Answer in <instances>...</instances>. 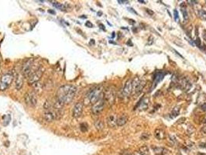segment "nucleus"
I'll return each mask as SVG.
<instances>
[{
    "label": "nucleus",
    "instance_id": "30",
    "mask_svg": "<svg viewBox=\"0 0 206 155\" xmlns=\"http://www.w3.org/2000/svg\"><path fill=\"white\" fill-rule=\"evenodd\" d=\"M195 45H197V46H200V45H201L200 39H199V38L197 39L196 41H195Z\"/></svg>",
    "mask_w": 206,
    "mask_h": 155
},
{
    "label": "nucleus",
    "instance_id": "12",
    "mask_svg": "<svg viewBox=\"0 0 206 155\" xmlns=\"http://www.w3.org/2000/svg\"><path fill=\"white\" fill-rule=\"evenodd\" d=\"M132 92V80L129 79L126 82L124 88L123 89V95L124 96H129Z\"/></svg>",
    "mask_w": 206,
    "mask_h": 155
},
{
    "label": "nucleus",
    "instance_id": "32",
    "mask_svg": "<svg viewBox=\"0 0 206 155\" xmlns=\"http://www.w3.org/2000/svg\"><path fill=\"white\" fill-rule=\"evenodd\" d=\"M146 11L147 12V13H148L150 14V15H154V13L152 11V10H149V9H146Z\"/></svg>",
    "mask_w": 206,
    "mask_h": 155
},
{
    "label": "nucleus",
    "instance_id": "16",
    "mask_svg": "<svg viewBox=\"0 0 206 155\" xmlns=\"http://www.w3.org/2000/svg\"><path fill=\"white\" fill-rule=\"evenodd\" d=\"M138 154L140 155H150V150L147 146L144 145L140 147V149L138 151Z\"/></svg>",
    "mask_w": 206,
    "mask_h": 155
},
{
    "label": "nucleus",
    "instance_id": "20",
    "mask_svg": "<svg viewBox=\"0 0 206 155\" xmlns=\"http://www.w3.org/2000/svg\"><path fill=\"white\" fill-rule=\"evenodd\" d=\"M155 137L158 140H162L164 138V132L162 130H160V129H157L155 130Z\"/></svg>",
    "mask_w": 206,
    "mask_h": 155
},
{
    "label": "nucleus",
    "instance_id": "4",
    "mask_svg": "<svg viewBox=\"0 0 206 155\" xmlns=\"http://www.w3.org/2000/svg\"><path fill=\"white\" fill-rule=\"evenodd\" d=\"M145 81H141L138 78H135L134 79L132 80V92H133L134 95H139L142 92L143 89L145 86Z\"/></svg>",
    "mask_w": 206,
    "mask_h": 155
},
{
    "label": "nucleus",
    "instance_id": "15",
    "mask_svg": "<svg viewBox=\"0 0 206 155\" xmlns=\"http://www.w3.org/2000/svg\"><path fill=\"white\" fill-rule=\"evenodd\" d=\"M149 99L147 98H143L140 101V103L138 104V107L140 110H146L148 108Z\"/></svg>",
    "mask_w": 206,
    "mask_h": 155
},
{
    "label": "nucleus",
    "instance_id": "8",
    "mask_svg": "<svg viewBox=\"0 0 206 155\" xmlns=\"http://www.w3.org/2000/svg\"><path fill=\"white\" fill-rule=\"evenodd\" d=\"M33 59H29L23 64L22 67V74L24 77L28 78L31 74V67L33 65Z\"/></svg>",
    "mask_w": 206,
    "mask_h": 155
},
{
    "label": "nucleus",
    "instance_id": "3",
    "mask_svg": "<svg viewBox=\"0 0 206 155\" xmlns=\"http://www.w3.org/2000/svg\"><path fill=\"white\" fill-rule=\"evenodd\" d=\"M13 79V76L12 74H4L1 78V80H0V91H6L11 85Z\"/></svg>",
    "mask_w": 206,
    "mask_h": 155
},
{
    "label": "nucleus",
    "instance_id": "35",
    "mask_svg": "<svg viewBox=\"0 0 206 155\" xmlns=\"http://www.w3.org/2000/svg\"><path fill=\"white\" fill-rule=\"evenodd\" d=\"M118 2H119V3L123 4V3H126V2H128V1H121V0H119Z\"/></svg>",
    "mask_w": 206,
    "mask_h": 155
},
{
    "label": "nucleus",
    "instance_id": "25",
    "mask_svg": "<svg viewBox=\"0 0 206 155\" xmlns=\"http://www.w3.org/2000/svg\"><path fill=\"white\" fill-rule=\"evenodd\" d=\"M80 129H81V132H83V133H85V132H86L87 130H88V125H87L86 123H81V126H80Z\"/></svg>",
    "mask_w": 206,
    "mask_h": 155
},
{
    "label": "nucleus",
    "instance_id": "18",
    "mask_svg": "<svg viewBox=\"0 0 206 155\" xmlns=\"http://www.w3.org/2000/svg\"><path fill=\"white\" fill-rule=\"evenodd\" d=\"M23 78H22V76L20 75H18L17 78H16V89H17V90H19V89L23 87Z\"/></svg>",
    "mask_w": 206,
    "mask_h": 155
},
{
    "label": "nucleus",
    "instance_id": "38",
    "mask_svg": "<svg viewBox=\"0 0 206 155\" xmlns=\"http://www.w3.org/2000/svg\"><path fill=\"white\" fill-rule=\"evenodd\" d=\"M139 2H141V3H146V2L145 1H143V0H138Z\"/></svg>",
    "mask_w": 206,
    "mask_h": 155
},
{
    "label": "nucleus",
    "instance_id": "40",
    "mask_svg": "<svg viewBox=\"0 0 206 155\" xmlns=\"http://www.w3.org/2000/svg\"><path fill=\"white\" fill-rule=\"evenodd\" d=\"M205 123H206V120H205Z\"/></svg>",
    "mask_w": 206,
    "mask_h": 155
},
{
    "label": "nucleus",
    "instance_id": "7",
    "mask_svg": "<svg viewBox=\"0 0 206 155\" xmlns=\"http://www.w3.org/2000/svg\"><path fill=\"white\" fill-rule=\"evenodd\" d=\"M105 104H106V101H105L104 98H102L97 103H95L92 106V111L93 114L98 115L99 113H101L103 111V109H104Z\"/></svg>",
    "mask_w": 206,
    "mask_h": 155
},
{
    "label": "nucleus",
    "instance_id": "33",
    "mask_svg": "<svg viewBox=\"0 0 206 155\" xmlns=\"http://www.w3.org/2000/svg\"><path fill=\"white\" fill-rule=\"evenodd\" d=\"M201 108L202 109L203 111H206V103H205V104L202 105V106H201Z\"/></svg>",
    "mask_w": 206,
    "mask_h": 155
},
{
    "label": "nucleus",
    "instance_id": "5",
    "mask_svg": "<svg viewBox=\"0 0 206 155\" xmlns=\"http://www.w3.org/2000/svg\"><path fill=\"white\" fill-rule=\"evenodd\" d=\"M43 74H44V69L41 67L36 70V71H34L33 72H32L28 77V82H29L30 85H33V84L37 83V81L41 79Z\"/></svg>",
    "mask_w": 206,
    "mask_h": 155
},
{
    "label": "nucleus",
    "instance_id": "10",
    "mask_svg": "<svg viewBox=\"0 0 206 155\" xmlns=\"http://www.w3.org/2000/svg\"><path fill=\"white\" fill-rule=\"evenodd\" d=\"M166 72H156V74L154 75V85H153V89L156 87V85H157V84L159 82L164 79V76L166 75Z\"/></svg>",
    "mask_w": 206,
    "mask_h": 155
},
{
    "label": "nucleus",
    "instance_id": "23",
    "mask_svg": "<svg viewBox=\"0 0 206 155\" xmlns=\"http://www.w3.org/2000/svg\"><path fill=\"white\" fill-rule=\"evenodd\" d=\"M179 112H180V106H176L174 107V108H173V110H172V116H174V117H176V116H177L178 115H179Z\"/></svg>",
    "mask_w": 206,
    "mask_h": 155
},
{
    "label": "nucleus",
    "instance_id": "29",
    "mask_svg": "<svg viewBox=\"0 0 206 155\" xmlns=\"http://www.w3.org/2000/svg\"><path fill=\"white\" fill-rule=\"evenodd\" d=\"M85 26H86L87 27H89V28H92V27H93L92 23H91L90 21H87L86 23H85Z\"/></svg>",
    "mask_w": 206,
    "mask_h": 155
},
{
    "label": "nucleus",
    "instance_id": "24",
    "mask_svg": "<svg viewBox=\"0 0 206 155\" xmlns=\"http://www.w3.org/2000/svg\"><path fill=\"white\" fill-rule=\"evenodd\" d=\"M54 6L56 8H58V9H60L61 10H64L66 9L64 5H63V4L61 3H59V2H54Z\"/></svg>",
    "mask_w": 206,
    "mask_h": 155
},
{
    "label": "nucleus",
    "instance_id": "36",
    "mask_svg": "<svg viewBox=\"0 0 206 155\" xmlns=\"http://www.w3.org/2000/svg\"><path fill=\"white\" fill-rule=\"evenodd\" d=\"M174 53H176V54H178V55H179V56H180V57H181V58H184V57H183V56H182V55H181V54H179V53L177 52V50H174Z\"/></svg>",
    "mask_w": 206,
    "mask_h": 155
},
{
    "label": "nucleus",
    "instance_id": "17",
    "mask_svg": "<svg viewBox=\"0 0 206 155\" xmlns=\"http://www.w3.org/2000/svg\"><path fill=\"white\" fill-rule=\"evenodd\" d=\"M152 149L154 153L156 154L157 155H163L165 153L164 151H166V149L164 148V147H157V146H153Z\"/></svg>",
    "mask_w": 206,
    "mask_h": 155
},
{
    "label": "nucleus",
    "instance_id": "19",
    "mask_svg": "<svg viewBox=\"0 0 206 155\" xmlns=\"http://www.w3.org/2000/svg\"><path fill=\"white\" fill-rule=\"evenodd\" d=\"M181 11L182 13V14H183L184 19L185 20L188 19V13L187 10H186V5H185V2H182L181 4Z\"/></svg>",
    "mask_w": 206,
    "mask_h": 155
},
{
    "label": "nucleus",
    "instance_id": "27",
    "mask_svg": "<svg viewBox=\"0 0 206 155\" xmlns=\"http://www.w3.org/2000/svg\"><path fill=\"white\" fill-rule=\"evenodd\" d=\"M174 20L175 21H178L179 20V16H178V13L176 10H174Z\"/></svg>",
    "mask_w": 206,
    "mask_h": 155
},
{
    "label": "nucleus",
    "instance_id": "21",
    "mask_svg": "<svg viewBox=\"0 0 206 155\" xmlns=\"http://www.w3.org/2000/svg\"><path fill=\"white\" fill-rule=\"evenodd\" d=\"M95 126L97 130H101L104 127V123H103V122H102V120H97L96 122L95 123Z\"/></svg>",
    "mask_w": 206,
    "mask_h": 155
},
{
    "label": "nucleus",
    "instance_id": "9",
    "mask_svg": "<svg viewBox=\"0 0 206 155\" xmlns=\"http://www.w3.org/2000/svg\"><path fill=\"white\" fill-rule=\"evenodd\" d=\"M83 112V103L81 102H78L75 104L72 111V116L75 118H79L82 115Z\"/></svg>",
    "mask_w": 206,
    "mask_h": 155
},
{
    "label": "nucleus",
    "instance_id": "13",
    "mask_svg": "<svg viewBox=\"0 0 206 155\" xmlns=\"http://www.w3.org/2000/svg\"><path fill=\"white\" fill-rule=\"evenodd\" d=\"M127 116L126 114H122L121 116H118L117 120H116V124H117V126H124V125L126 123V122H127Z\"/></svg>",
    "mask_w": 206,
    "mask_h": 155
},
{
    "label": "nucleus",
    "instance_id": "39",
    "mask_svg": "<svg viewBox=\"0 0 206 155\" xmlns=\"http://www.w3.org/2000/svg\"><path fill=\"white\" fill-rule=\"evenodd\" d=\"M0 67H1V60H0Z\"/></svg>",
    "mask_w": 206,
    "mask_h": 155
},
{
    "label": "nucleus",
    "instance_id": "11",
    "mask_svg": "<svg viewBox=\"0 0 206 155\" xmlns=\"http://www.w3.org/2000/svg\"><path fill=\"white\" fill-rule=\"evenodd\" d=\"M114 99H115V95H114L113 91L112 89H108L106 90V92L104 94V99L105 101L108 102L109 104H112L114 102Z\"/></svg>",
    "mask_w": 206,
    "mask_h": 155
},
{
    "label": "nucleus",
    "instance_id": "22",
    "mask_svg": "<svg viewBox=\"0 0 206 155\" xmlns=\"http://www.w3.org/2000/svg\"><path fill=\"white\" fill-rule=\"evenodd\" d=\"M198 14H199V17L201 19H205L206 20V10H199L198 12Z\"/></svg>",
    "mask_w": 206,
    "mask_h": 155
},
{
    "label": "nucleus",
    "instance_id": "14",
    "mask_svg": "<svg viewBox=\"0 0 206 155\" xmlns=\"http://www.w3.org/2000/svg\"><path fill=\"white\" fill-rule=\"evenodd\" d=\"M116 120H117V117H116V115H109L108 116V118H107V123H108V125L110 127H115L117 125L116 124Z\"/></svg>",
    "mask_w": 206,
    "mask_h": 155
},
{
    "label": "nucleus",
    "instance_id": "6",
    "mask_svg": "<svg viewBox=\"0 0 206 155\" xmlns=\"http://www.w3.org/2000/svg\"><path fill=\"white\" fill-rule=\"evenodd\" d=\"M25 102L28 106L31 107H35L37 104V96L36 93L33 92H29L24 96Z\"/></svg>",
    "mask_w": 206,
    "mask_h": 155
},
{
    "label": "nucleus",
    "instance_id": "1",
    "mask_svg": "<svg viewBox=\"0 0 206 155\" xmlns=\"http://www.w3.org/2000/svg\"><path fill=\"white\" fill-rule=\"evenodd\" d=\"M77 92V88L71 85H64L59 88L57 93V99L63 104H68L73 100Z\"/></svg>",
    "mask_w": 206,
    "mask_h": 155
},
{
    "label": "nucleus",
    "instance_id": "34",
    "mask_svg": "<svg viewBox=\"0 0 206 155\" xmlns=\"http://www.w3.org/2000/svg\"><path fill=\"white\" fill-rule=\"evenodd\" d=\"M202 131L206 135V126H204V127H202Z\"/></svg>",
    "mask_w": 206,
    "mask_h": 155
},
{
    "label": "nucleus",
    "instance_id": "28",
    "mask_svg": "<svg viewBox=\"0 0 206 155\" xmlns=\"http://www.w3.org/2000/svg\"><path fill=\"white\" fill-rule=\"evenodd\" d=\"M149 134H143L141 136V139L143 140H147L149 139Z\"/></svg>",
    "mask_w": 206,
    "mask_h": 155
},
{
    "label": "nucleus",
    "instance_id": "26",
    "mask_svg": "<svg viewBox=\"0 0 206 155\" xmlns=\"http://www.w3.org/2000/svg\"><path fill=\"white\" fill-rule=\"evenodd\" d=\"M120 155H139V154H136V153H133V152H129V151H123V152L120 154Z\"/></svg>",
    "mask_w": 206,
    "mask_h": 155
},
{
    "label": "nucleus",
    "instance_id": "31",
    "mask_svg": "<svg viewBox=\"0 0 206 155\" xmlns=\"http://www.w3.org/2000/svg\"><path fill=\"white\" fill-rule=\"evenodd\" d=\"M128 10H129V12H131V13H134V14H137V12H136L135 10H133V8H130V7H129V8H128Z\"/></svg>",
    "mask_w": 206,
    "mask_h": 155
},
{
    "label": "nucleus",
    "instance_id": "37",
    "mask_svg": "<svg viewBox=\"0 0 206 155\" xmlns=\"http://www.w3.org/2000/svg\"><path fill=\"white\" fill-rule=\"evenodd\" d=\"M127 44L129 45V46H133V44H131V43H130V40H129V41L127 42Z\"/></svg>",
    "mask_w": 206,
    "mask_h": 155
},
{
    "label": "nucleus",
    "instance_id": "2",
    "mask_svg": "<svg viewBox=\"0 0 206 155\" xmlns=\"http://www.w3.org/2000/svg\"><path fill=\"white\" fill-rule=\"evenodd\" d=\"M103 93H102V86H97L92 90H90L85 98V103L86 105L92 104L97 103L98 100L102 98Z\"/></svg>",
    "mask_w": 206,
    "mask_h": 155
}]
</instances>
